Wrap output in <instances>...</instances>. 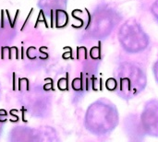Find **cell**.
Here are the masks:
<instances>
[{"label": "cell", "instance_id": "6da1fadb", "mask_svg": "<svg viewBox=\"0 0 158 142\" xmlns=\"http://www.w3.org/2000/svg\"><path fill=\"white\" fill-rule=\"evenodd\" d=\"M146 85V77L142 67L132 63H123L114 79V90L123 98L131 99Z\"/></svg>", "mask_w": 158, "mask_h": 142}, {"label": "cell", "instance_id": "7a4b0ae2", "mask_svg": "<svg viewBox=\"0 0 158 142\" xmlns=\"http://www.w3.org/2000/svg\"><path fill=\"white\" fill-rule=\"evenodd\" d=\"M87 128L95 135L111 132L118 123L117 108L110 102L102 99L90 106L87 114Z\"/></svg>", "mask_w": 158, "mask_h": 142}, {"label": "cell", "instance_id": "3957f363", "mask_svg": "<svg viewBox=\"0 0 158 142\" xmlns=\"http://www.w3.org/2000/svg\"><path fill=\"white\" fill-rule=\"evenodd\" d=\"M118 40L124 50L136 54L145 50L149 44V38L142 26L134 19L127 20L118 31Z\"/></svg>", "mask_w": 158, "mask_h": 142}, {"label": "cell", "instance_id": "277c9868", "mask_svg": "<svg viewBox=\"0 0 158 142\" xmlns=\"http://www.w3.org/2000/svg\"><path fill=\"white\" fill-rule=\"evenodd\" d=\"M142 123L149 135L158 137V101L149 102L142 115Z\"/></svg>", "mask_w": 158, "mask_h": 142}, {"label": "cell", "instance_id": "5b68a950", "mask_svg": "<svg viewBox=\"0 0 158 142\" xmlns=\"http://www.w3.org/2000/svg\"><path fill=\"white\" fill-rule=\"evenodd\" d=\"M56 20H55V24L56 28H63L67 25L69 18H68V14L65 10L63 9H56Z\"/></svg>", "mask_w": 158, "mask_h": 142}, {"label": "cell", "instance_id": "8992f818", "mask_svg": "<svg viewBox=\"0 0 158 142\" xmlns=\"http://www.w3.org/2000/svg\"><path fill=\"white\" fill-rule=\"evenodd\" d=\"M18 89L19 91H30V83H29V79L26 78H19V81H18Z\"/></svg>", "mask_w": 158, "mask_h": 142}, {"label": "cell", "instance_id": "52a82bcc", "mask_svg": "<svg viewBox=\"0 0 158 142\" xmlns=\"http://www.w3.org/2000/svg\"><path fill=\"white\" fill-rule=\"evenodd\" d=\"M40 22H43L46 28H49V25H48V23H47V20H46V18H45V15H44L43 9H40L38 18H37V19H36V21H35V25H34V28H35V29L38 27V25H39Z\"/></svg>", "mask_w": 158, "mask_h": 142}, {"label": "cell", "instance_id": "ba28073f", "mask_svg": "<svg viewBox=\"0 0 158 142\" xmlns=\"http://www.w3.org/2000/svg\"><path fill=\"white\" fill-rule=\"evenodd\" d=\"M36 52H37V49H36L35 46H29L28 49L26 50V56L30 60H34V59L37 58Z\"/></svg>", "mask_w": 158, "mask_h": 142}, {"label": "cell", "instance_id": "9c48e42d", "mask_svg": "<svg viewBox=\"0 0 158 142\" xmlns=\"http://www.w3.org/2000/svg\"><path fill=\"white\" fill-rule=\"evenodd\" d=\"M15 57V59H19V49L16 46H11L10 47V51H9V60L13 59Z\"/></svg>", "mask_w": 158, "mask_h": 142}, {"label": "cell", "instance_id": "30bf717a", "mask_svg": "<svg viewBox=\"0 0 158 142\" xmlns=\"http://www.w3.org/2000/svg\"><path fill=\"white\" fill-rule=\"evenodd\" d=\"M9 51H10V47L8 46H2L1 47V55H0V58L1 59H9Z\"/></svg>", "mask_w": 158, "mask_h": 142}, {"label": "cell", "instance_id": "8fae6325", "mask_svg": "<svg viewBox=\"0 0 158 142\" xmlns=\"http://www.w3.org/2000/svg\"><path fill=\"white\" fill-rule=\"evenodd\" d=\"M44 81H46L45 84L44 85V91H50V90L55 91L54 88H53V79H52L46 78V79H44Z\"/></svg>", "mask_w": 158, "mask_h": 142}, {"label": "cell", "instance_id": "7c38bea8", "mask_svg": "<svg viewBox=\"0 0 158 142\" xmlns=\"http://www.w3.org/2000/svg\"><path fill=\"white\" fill-rule=\"evenodd\" d=\"M19 113V111L17 110V109H12V110H10V112H9V115L13 117V118H11V119H9V121L10 122H12V123H17L19 120V117L18 116V114Z\"/></svg>", "mask_w": 158, "mask_h": 142}, {"label": "cell", "instance_id": "4fadbf2b", "mask_svg": "<svg viewBox=\"0 0 158 142\" xmlns=\"http://www.w3.org/2000/svg\"><path fill=\"white\" fill-rule=\"evenodd\" d=\"M7 112L5 109H0V123H5L7 121L6 119Z\"/></svg>", "mask_w": 158, "mask_h": 142}, {"label": "cell", "instance_id": "5bb4252c", "mask_svg": "<svg viewBox=\"0 0 158 142\" xmlns=\"http://www.w3.org/2000/svg\"><path fill=\"white\" fill-rule=\"evenodd\" d=\"M33 9H34V8H31V10H30V12H29V14H28V16H27L26 19L24 20V22H23V24H22V26H21V28H20V30H21V31L24 30L25 26L27 25V22H28V20L31 18V14H32V12H33Z\"/></svg>", "mask_w": 158, "mask_h": 142}, {"label": "cell", "instance_id": "9a60e30c", "mask_svg": "<svg viewBox=\"0 0 158 142\" xmlns=\"http://www.w3.org/2000/svg\"><path fill=\"white\" fill-rule=\"evenodd\" d=\"M1 15H0V28H4L5 27V21H4V19H5V16H4V14H5V10H1Z\"/></svg>", "mask_w": 158, "mask_h": 142}, {"label": "cell", "instance_id": "2e32d148", "mask_svg": "<svg viewBox=\"0 0 158 142\" xmlns=\"http://www.w3.org/2000/svg\"><path fill=\"white\" fill-rule=\"evenodd\" d=\"M12 76H13V78H12V91H16V85L18 84V83H16V73L13 72Z\"/></svg>", "mask_w": 158, "mask_h": 142}, {"label": "cell", "instance_id": "e0dca14e", "mask_svg": "<svg viewBox=\"0 0 158 142\" xmlns=\"http://www.w3.org/2000/svg\"><path fill=\"white\" fill-rule=\"evenodd\" d=\"M19 15V9H17L16 14H15V17H14V19L12 20V27H11V28H14V27H15V24H16V21H17V19H18Z\"/></svg>", "mask_w": 158, "mask_h": 142}, {"label": "cell", "instance_id": "ac0fdd59", "mask_svg": "<svg viewBox=\"0 0 158 142\" xmlns=\"http://www.w3.org/2000/svg\"><path fill=\"white\" fill-rule=\"evenodd\" d=\"M5 13L6 14V18H7V19H8V22H9V24H10V27H12V18H11V16H10V13H9V11H8V9H6V10H5Z\"/></svg>", "mask_w": 158, "mask_h": 142}, {"label": "cell", "instance_id": "d6986e66", "mask_svg": "<svg viewBox=\"0 0 158 142\" xmlns=\"http://www.w3.org/2000/svg\"><path fill=\"white\" fill-rule=\"evenodd\" d=\"M154 12H155V16H156V20H157V22H158V0H156V4H155Z\"/></svg>", "mask_w": 158, "mask_h": 142}, {"label": "cell", "instance_id": "ffe728a7", "mask_svg": "<svg viewBox=\"0 0 158 142\" xmlns=\"http://www.w3.org/2000/svg\"><path fill=\"white\" fill-rule=\"evenodd\" d=\"M20 112H21V116H22V121L24 122V123H26L27 122V120H26V118H25V114H26V109L24 108V107H22L21 108V110H20Z\"/></svg>", "mask_w": 158, "mask_h": 142}, {"label": "cell", "instance_id": "44dd1931", "mask_svg": "<svg viewBox=\"0 0 158 142\" xmlns=\"http://www.w3.org/2000/svg\"><path fill=\"white\" fill-rule=\"evenodd\" d=\"M155 76H156V81L158 82V56H157V61H156V66H155Z\"/></svg>", "mask_w": 158, "mask_h": 142}, {"label": "cell", "instance_id": "7402d4cb", "mask_svg": "<svg viewBox=\"0 0 158 142\" xmlns=\"http://www.w3.org/2000/svg\"><path fill=\"white\" fill-rule=\"evenodd\" d=\"M53 13H54V11L51 9V11H50V20H51L50 26H51V28L54 27V16H53Z\"/></svg>", "mask_w": 158, "mask_h": 142}, {"label": "cell", "instance_id": "603a6c76", "mask_svg": "<svg viewBox=\"0 0 158 142\" xmlns=\"http://www.w3.org/2000/svg\"><path fill=\"white\" fill-rule=\"evenodd\" d=\"M20 58L21 59L24 58V48H23V46H21V57Z\"/></svg>", "mask_w": 158, "mask_h": 142}]
</instances>
